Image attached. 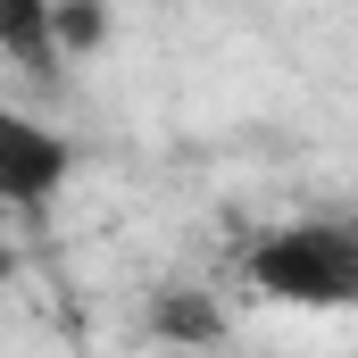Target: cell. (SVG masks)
Returning <instances> with one entry per match:
<instances>
[{
	"label": "cell",
	"mask_w": 358,
	"mask_h": 358,
	"mask_svg": "<svg viewBox=\"0 0 358 358\" xmlns=\"http://www.w3.org/2000/svg\"><path fill=\"white\" fill-rule=\"evenodd\" d=\"M67 167H76V150H67V134H50V125H34V117H0V200L17 208V217H42L59 192H67Z\"/></svg>",
	"instance_id": "cell-2"
},
{
	"label": "cell",
	"mask_w": 358,
	"mask_h": 358,
	"mask_svg": "<svg viewBox=\"0 0 358 358\" xmlns=\"http://www.w3.org/2000/svg\"><path fill=\"white\" fill-rule=\"evenodd\" d=\"M0 50H8V67H25V76H50L59 67V0H8L0 8Z\"/></svg>",
	"instance_id": "cell-3"
},
{
	"label": "cell",
	"mask_w": 358,
	"mask_h": 358,
	"mask_svg": "<svg viewBox=\"0 0 358 358\" xmlns=\"http://www.w3.org/2000/svg\"><path fill=\"white\" fill-rule=\"evenodd\" d=\"M150 334H159V342H176V350H217V342H225V308H217L208 292L176 283V292H159V300H150Z\"/></svg>",
	"instance_id": "cell-4"
},
{
	"label": "cell",
	"mask_w": 358,
	"mask_h": 358,
	"mask_svg": "<svg viewBox=\"0 0 358 358\" xmlns=\"http://www.w3.org/2000/svg\"><path fill=\"white\" fill-rule=\"evenodd\" d=\"M242 283L275 308L350 317L358 308V208H308V217L267 225L242 250Z\"/></svg>",
	"instance_id": "cell-1"
},
{
	"label": "cell",
	"mask_w": 358,
	"mask_h": 358,
	"mask_svg": "<svg viewBox=\"0 0 358 358\" xmlns=\"http://www.w3.org/2000/svg\"><path fill=\"white\" fill-rule=\"evenodd\" d=\"M59 42H67V50H92V42H100V8H92V0H59Z\"/></svg>",
	"instance_id": "cell-5"
}]
</instances>
